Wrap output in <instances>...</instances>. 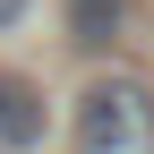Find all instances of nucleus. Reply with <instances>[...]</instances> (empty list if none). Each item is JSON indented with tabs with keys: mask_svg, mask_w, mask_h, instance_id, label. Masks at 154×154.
I'll return each instance as SVG.
<instances>
[{
	"mask_svg": "<svg viewBox=\"0 0 154 154\" xmlns=\"http://www.w3.org/2000/svg\"><path fill=\"white\" fill-rule=\"evenodd\" d=\"M51 146V94L34 69L0 60V154H43Z\"/></svg>",
	"mask_w": 154,
	"mask_h": 154,
	"instance_id": "obj_2",
	"label": "nucleus"
},
{
	"mask_svg": "<svg viewBox=\"0 0 154 154\" xmlns=\"http://www.w3.org/2000/svg\"><path fill=\"white\" fill-rule=\"evenodd\" d=\"M69 154H154V86H146V69L103 60L94 77H77Z\"/></svg>",
	"mask_w": 154,
	"mask_h": 154,
	"instance_id": "obj_1",
	"label": "nucleus"
},
{
	"mask_svg": "<svg viewBox=\"0 0 154 154\" xmlns=\"http://www.w3.org/2000/svg\"><path fill=\"white\" fill-rule=\"evenodd\" d=\"M26 17H34V0H0V34H17Z\"/></svg>",
	"mask_w": 154,
	"mask_h": 154,
	"instance_id": "obj_4",
	"label": "nucleus"
},
{
	"mask_svg": "<svg viewBox=\"0 0 154 154\" xmlns=\"http://www.w3.org/2000/svg\"><path fill=\"white\" fill-rule=\"evenodd\" d=\"M120 34H128V0H69V51L111 60Z\"/></svg>",
	"mask_w": 154,
	"mask_h": 154,
	"instance_id": "obj_3",
	"label": "nucleus"
}]
</instances>
